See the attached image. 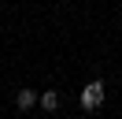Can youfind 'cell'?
Wrapping results in <instances>:
<instances>
[{
	"label": "cell",
	"instance_id": "cell-1",
	"mask_svg": "<svg viewBox=\"0 0 122 119\" xmlns=\"http://www.w3.org/2000/svg\"><path fill=\"white\" fill-rule=\"evenodd\" d=\"M78 104H81V112H96L100 104H104V82H89V86L78 93Z\"/></svg>",
	"mask_w": 122,
	"mask_h": 119
},
{
	"label": "cell",
	"instance_id": "cell-2",
	"mask_svg": "<svg viewBox=\"0 0 122 119\" xmlns=\"http://www.w3.org/2000/svg\"><path fill=\"white\" fill-rule=\"evenodd\" d=\"M15 104H19V112H30V108L41 104V93H37V89H19V93H15Z\"/></svg>",
	"mask_w": 122,
	"mask_h": 119
},
{
	"label": "cell",
	"instance_id": "cell-3",
	"mask_svg": "<svg viewBox=\"0 0 122 119\" xmlns=\"http://www.w3.org/2000/svg\"><path fill=\"white\" fill-rule=\"evenodd\" d=\"M59 108V93H56V89H45V93H41V112H56Z\"/></svg>",
	"mask_w": 122,
	"mask_h": 119
}]
</instances>
